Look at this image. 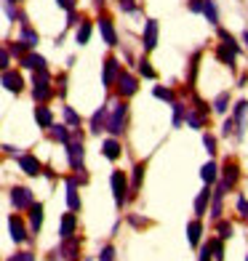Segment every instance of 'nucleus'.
Here are the masks:
<instances>
[{
    "mask_svg": "<svg viewBox=\"0 0 248 261\" xmlns=\"http://www.w3.org/2000/svg\"><path fill=\"white\" fill-rule=\"evenodd\" d=\"M59 6L67 8V11H72V8H75V0H59Z\"/></svg>",
    "mask_w": 248,
    "mask_h": 261,
    "instance_id": "37998d69",
    "label": "nucleus"
},
{
    "mask_svg": "<svg viewBox=\"0 0 248 261\" xmlns=\"http://www.w3.org/2000/svg\"><path fill=\"white\" fill-rule=\"evenodd\" d=\"M67 205L72 208V211H78V208H80V197H78V181H75V179H69V181H67Z\"/></svg>",
    "mask_w": 248,
    "mask_h": 261,
    "instance_id": "ddd939ff",
    "label": "nucleus"
},
{
    "mask_svg": "<svg viewBox=\"0 0 248 261\" xmlns=\"http://www.w3.org/2000/svg\"><path fill=\"white\" fill-rule=\"evenodd\" d=\"M99 27H102V35H104V40H107V45H115V43H117V35H115V30H112V21H110V19H102Z\"/></svg>",
    "mask_w": 248,
    "mask_h": 261,
    "instance_id": "2eb2a0df",
    "label": "nucleus"
},
{
    "mask_svg": "<svg viewBox=\"0 0 248 261\" xmlns=\"http://www.w3.org/2000/svg\"><path fill=\"white\" fill-rule=\"evenodd\" d=\"M243 43H245V45H248V32H245V35H243Z\"/></svg>",
    "mask_w": 248,
    "mask_h": 261,
    "instance_id": "49530a36",
    "label": "nucleus"
},
{
    "mask_svg": "<svg viewBox=\"0 0 248 261\" xmlns=\"http://www.w3.org/2000/svg\"><path fill=\"white\" fill-rule=\"evenodd\" d=\"M238 211H240V216H248V200L245 197L238 200Z\"/></svg>",
    "mask_w": 248,
    "mask_h": 261,
    "instance_id": "58836bf2",
    "label": "nucleus"
},
{
    "mask_svg": "<svg viewBox=\"0 0 248 261\" xmlns=\"http://www.w3.org/2000/svg\"><path fill=\"white\" fill-rule=\"evenodd\" d=\"M88 38H91V21H83L80 30H78V43H80V45L88 43Z\"/></svg>",
    "mask_w": 248,
    "mask_h": 261,
    "instance_id": "4be33fe9",
    "label": "nucleus"
},
{
    "mask_svg": "<svg viewBox=\"0 0 248 261\" xmlns=\"http://www.w3.org/2000/svg\"><path fill=\"white\" fill-rule=\"evenodd\" d=\"M11 3H16V0H11Z\"/></svg>",
    "mask_w": 248,
    "mask_h": 261,
    "instance_id": "de8ad7c7",
    "label": "nucleus"
},
{
    "mask_svg": "<svg viewBox=\"0 0 248 261\" xmlns=\"http://www.w3.org/2000/svg\"><path fill=\"white\" fill-rule=\"evenodd\" d=\"M206 205H208V189H206V192L195 200V211H197V213H203V211H206Z\"/></svg>",
    "mask_w": 248,
    "mask_h": 261,
    "instance_id": "cd10ccee",
    "label": "nucleus"
},
{
    "mask_svg": "<svg viewBox=\"0 0 248 261\" xmlns=\"http://www.w3.org/2000/svg\"><path fill=\"white\" fill-rule=\"evenodd\" d=\"M200 176H203V181H206V184L216 181V165H214V163H208L206 168H203V173H200Z\"/></svg>",
    "mask_w": 248,
    "mask_h": 261,
    "instance_id": "b1692460",
    "label": "nucleus"
},
{
    "mask_svg": "<svg viewBox=\"0 0 248 261\" xmlns=\"http://www.w3.org/2000/svg\"><path fill=\"white\" fill-rule=\"evenodd\" d=\"M112 256H115V251H112V248H104V251H102V256H99V261H112Z\"/></svg>",
    "mask_w": 248,
    "mask_h": 261,
    "instance_id": "a19ab883",
    "label": "nucleus"
},
{
    "mask_svg": "<svg viewBox=\"0 0 248 261\" xmlns=\"http://www.w3.org/2000/svg\"><path fill=\"white\" fill-rule=\"evenodd\" d=\"M141 176H144V165H136L134 168V189L141 184Z\"/></svg>",
    "mask_w": 248,
    "mask_h": 261,
    "instance_id": "2f4dec72",
    "label": "nucleus"
},
{
    "mask_svg": "<svg viewBox=\"0 0 248 261\" xmlns=\"http://www.w3.org/2000/svg\"><path fill=\"white\" fill-rule=\"evenodd\" d=\"M208 253H211V248L206 245V248H203V251H200V261H211V258H208Z\"/></svg>",
    "mask_w": 248,
    "mask_h": 261,
    "instance_id": "c03bdc74",
    "label": "nucleus"
},
{
    "mask_svg": "<svg viewBox=\"0 0 248 261\" xmlns=\"http://www.w3.org/2000/svg\"><path fill=\"white\" fill-rule=\"evenodd\" d=\"M117 75H120V64H117L115 59H107V62H104V86L110 88L117 80Z\"/></svg>",
    "mask_w": 248,
    "mask_h": 261,
    "instance_id": "0eeeda50",
    "label": "nucleus"
},
{
    "mask_svg": "<svg viewBox=\"0 0 248 261\" xmlns=\"http://www.w3.org/2000/svg\"><path fill=\"white\" fill-rule=\"evenodd\" d=\"M32 96L38 99V101H45V99H51V93H54V88H51V77H48V72L45 69H38L35 72V83H32Z\"/></svg>",
    "mask_w": 248,
    "mask_h": 261,
    "instance_id": "f257e3e1",
    "label": "nucleus"
},
{
    "mask_svg": "<svg viewBox=\"0 0 248 261\" xmlns=\"http://www.w3.org/2000/svg\"><path fill=\"white\" fill-rule=\"evenodd\" d=\"M24 64L27 69H35V72H38V69H45V59L43 56H38V54H30V56H24Z\"/></svg>",
    "mask_w": 248,
    "mask_h": 261,
    "instance_id": "dca6fc26",
    "label": "nucleus"
},
{
    "mask_svg": "<svg viewBox=\"0 0 248 261\" xmlns=\"http://www.w3.org/2000/svg\"><path fill=\"white\" fill-rule=\"evenodd\" d=\"M117 86H120V93H123V96H131V93H136V77L120 72V75H117Z\"/></svg>",
    "mask_w": 248,
    "mask_h": 261,
    "instance_id": "1a4fd4ad",
    "label": "nucleus"
},
{
    "mask_svg": "<svg viewBox=\"0 0 248 261\" xmlns=\"http://www.w3.org/2000/svg\"><path fill=\"white\" fill-rule=\"evenodd\" d=\"M158 45V21H147V30H144V48L152 51Z\"/></svg>",
    "mask_w": 248,
    "mask_h": 261,
    "instance_id": "9b49d317",
    "label": "nucleus"
},
{
    "mask_svg": "<svg viewBox=\"0 0 248 261\" xmlns=\"http://www.w3.org/2000/svg\"><path fill=\"white\" fill-rule=\"evenodd\" d=\"M200 11H203V14L208 16V21H214V24L219 21V16H216V6L211 3V0H203V8H200Z\"/></svg>",
    "mask_w": 248,
    "mask_h": 261,
    "instance_id": "412c9836",
    "label": "nucleus"
},
{
    "mask_svg": "<svg viewBox=\"0 0 248 261\" xmlns=\"http://www.w3.org/2000/svg\"><path fill=\"white\" fill-rule=\"evenodd\" d=\"M67 158H69V165H72V168L83 171V144H80V139L67 141Z\"/></svg>",
    "mask_w": 248,
    "mask_h": 261,
    "instance_id": "7ed1b4c3",
    "label": "nucleus"
},
{
    "mask_svg": "<svg viewBox=\"0 0 248 261\" xmlns=\"http://www.w3.org/2000/svg\"><path fill=\"white\" fill-rule=\"evenodd\" d=\"M245 261H248V258H245Z\"/></svg>",
    "mask_w": 248,
    "mask_h": 261,
    "instance_id": "09e8293b",
    "label": "nucleus"
},
{
    "mask_svg": "<svg viewBox=\"0 0 248 261\" xmlns=\"http://www.w3.org/2000/svg\"><path fill=\"white\" fill-rule=\"evenodd\" d=\"M51 134H54L56 141H64V144L69 141V134H67V128H64V125H51Z\"/></svg>",
    "mask_w": 248,
    "mask_h": 261,
    "instance_id": "5701e85b",
    "label": "nucleus"
},
{
    "mask_svg": "<svg viewBox=\"0 0 248 261\" xmlns=\"http://www.w3.org/2000/svg\"><path fill=\"white\" fill-rule=\"evenodd\" d=\"M187 123H190L192 128H200V125H203V120H200L197 115H187Z\"/></svg>",
    "mask_w": 248,
    "mask_h": 261,
    "instance_id": "ea45409f",
    "label": "nucleus"
},
{
    "mask_svg": "<svg viewBox=\"0 0 248 261\" xmlns=\"http://www.w3.org/2000/svg\"><path fill=\"white\" fill-rule=\"evenodd\" d=\"M8 227H11V237H14L16 243L27 240V229H24V224H21L19 216H11V219H8Z\"/></svg>",
    "mask_w": 248,
    "mask_h": 261,
    "instance_id": "6e6552de",
    "label": "nucleus"
},
{
    "mask_svg": "<svg viewBox=\"0 0 248 261\" xmlns=\"http://www.w3.org/2000/svg\"><path fill=\"white\" fill-rule=\"evenodd\" d=\"M187 232H190V243H192V245H197V240H200V232H203V227H200V221H192V224H190V229H187Z\"/></svg>",
    "mask_w": 248,
    "mask_h": 261,
    "instance_id": "393cba45",
    "label": "nucleus"
},
{
    "mask_svg": "<svg viewBox=\"0 0 248 261\" xmlns=\"http://www.w3.org/2000/svg\"><path fill=\"white\" fill-rule=\"evenodd\" d=\"M208 248H211V251H214V256H216V258H219V261H221V258H224V253H221V243H219V240H214V243H211V245H208Z\"/></svg>",
    "mask_w": 248,
    "mask_h": 261,
    "instance_id": "72a5a7b5",
    "label": "nucleus"
},
{
    "mask_svg": "<svg viewBox=\"0 0 248 261\" xmlns=\"http://www.w3.org/2000/svg\"><path fill=\"white\" fill-rule=\"evenodd\" d=\"M104 117H107V107H102V110L93 115V120H91V130H93V134H99V130L104 128Z\"/></svg>",
    "mask_w": 248,
    "mask_h": 261,
    "instance_id": "aec40b11",
    "label": "nucleus"
},
{
    "mask_svg": "<svg viewBox=\"0 0 248 261\" xmlns=\"http://www.w3.org/2000/svg\"><path fill=\"white\" fill-rule=\"evenodd\" d=\"M139 69H141V75H144V77H155V69H152L147 62H141V64H139Z\"/></svg>",
    "mask_w": 248,
    "mask_h": 261,
    "instance_id": "473e14b6",
    "label": "nucleus"
},
{
    "mask_svg": "<svg viewBox=\"0 0 248 261\" xmlns=\"http://www.w3.org/2000/svg\"><path fill=\"white\" fill-rule=\"evenodd\" d=\"M245 107H248V104L240 101V104H238V112H235V117H238V125H240V128L245 125Z\"/></svg>",
    "mask_w": 248,
    "mask_h": 261,
    "instance_id": "c756f323",
    "label": "nucleus"
},
{
    "mask_svg": "<svg viewBox=\"0 0 248 261\" xmlns=\"http://www.w3.org/2000/svg\"><path fill=\"white\" fill-rule=\"evenodd\" d=\"M3 86H6L11 93H19L24 83H21V75H19V72H3Z\"/></svg>",
    "mask_w": 248,
    "mask_h": 261,
    "instance_id": "f8f14e48",
    "label": "nucleus"
},
{
    "mask_svg": "<svg viewBox=\"0 0 248 261\" xmlns=\"http://www.w3.org/2000/svg\"><path fill=\"white\" fill-rule=\"evenodd\" d=\"M235 181H238V168H235V165H227V173H224V184L232 187Z\"/></svg>",
    "mask_w": 248,
    "mask_h": 261,
    "instance_id": "bb28decb",
    "label": "nucleus"
},
{
    "mask_svg": "<svg viewBox=\"0 0 248 261\" xmlns=\"http://www.w3.org/2000/svg\"><path fill=\"white\" fill-rule=\"evenodd\" d=\"M123 117H126V104H115L112 107V115H110V120H107V128L110 134H120L123 130Z\"/></svg>",
    "mask_w": 248,
    "mask_h": 261,
    "instance_id": "f03ea898",
    "label": "nucleus"
},
{
    "mask_svg": "<svg viewBox=\"0 0 248 261\" xmlns=\"http://www.w3.org/2000/svg\"><path fill=\"white\" fill-rule=\"evenodd\" d=\"M30 221H32V229L38 232L40 224H43V205H40V203H35V205L30 208Z\"/></svg>",
    "mask_w": 248,
    "mask_h": 261,
    "instance_id": "f3484780",
    "label": "nucleus"
},
{
    "mask_svg": "<svg viewBox=\"0 0 248 261\" xmlns=\"http://www.w3.org/2000/svg\"><path fill=\"white\" fill-rule=\"evenodd\" d=\"M21 40H24V45H38V32H32L30 27L21 30Z\"/></svg>",
    "mask_w": 248,
    "mask_h": 261,
    "instance_id": "a878e982",
    "label": "nucleus"
},
{
    "mask_svg": "<svg viewBox=\"0 0 248 261\" xmlns=\"http://www.w3.org/2000/svg\"><path fill=\"white\" fill-rule=\"evenodd\" d=\"M11 51H14V54H21V51H24V43H16V45H11Z\"/></svg>",
    "mask_w": 248,
    "mask_h": 261,
    "instance_id": "a18cd8bd",
    "label": "nucleus"
},
{
    "mask_svg": "<svg viewBox=\"0 0 248 261\" xmlns=\"http://www.w3.org/2000/svg\"><path fill=\"white\" fill-rule=\"evenodd\" d=\"M11 261H35V256L32 253H14V256H11Z\"/></svg>",
    "mask_w": 248,
    "mask_h": 261,
    "instance_id": "4c0bfd02",
    "label": "nucleus"
},
{
    "mask_svg": "<svg viewBox=\"0 0 248 261\" xmlns=\"http://www.w3.org/2000/svg\"><path fill=\"white\" fill-rule=\"evenodd\" d=\"M203 144H206L208 152H216V141H214V136H203Z\"/></svg>",
    "mask_w": 248,
    "mask_h": 261,
    "instance_id": "e433bc0d",
    "label": "nucleus"
},
{
    "mask_svg": "<svg viewBox=\"0 0 248 261\" xmlns=\"http://www.w3.org/2000/svg\"><path fill=\"white\" fill-rule=\"evenodd\" d=\"M104 155H107L110 160H117L120 158V144H117L115 139H107L104 141Z\"/></svg>",
    "mask_w": 248,
    "mask_h": 261,
    "instance_id": "a211bd4d",
    "label": "nucleus"
},
{
    "mask_svg": "<svg viewBox=\"0 0 248 261\" xmlns=\"http://www.w3.org/2000/svg\"><path fill=\"white\" fill-rule=\"evenodd\" d=\"M8 62H11V54H8L6 48H0V69H6Z\"/></svg>",
    "mask_w": 248,
    "mask_h": 261,
    "instance_id": "f704fd0d",
    "label": "nucleus"
},
{
    "mask_svg": "<svg viewBox=\"0 0 248 261\" xmlns=\"http://www.w3.org/2000/svg\"><path fill=\"white\" fill-rule=\"evenodd\" d=\"M72 232H75V216H72V213H67V216L62 219V232H59V234H62V237H72Z\"/></svg>",
    "mask_w": 248,
    "mask_h": 261,
    "instance_id": "6ab92c4d",
    "label": "nucleus"
},
{
    "mask_svg": "<svg viewBox=\"0 0 248 261\" xmlns=\"http://www.w3.org/2000/svg\"><path fill=\"white\" fill-rule=\"evenodd\" d=\"M216 229H219V237H230V232H232V224H224V221H221Z\"/></svg>",
    "mask_w": 248,
    "mask_h": 261,
    "instance_id": "c9c22d12",
    "label": "nucleus"
},
{
    "mask_svg": "<svg viewBox=\"0 0 248 261\" xmlns=\"http://www.w3.org/2000/svg\"><path fill=\"white\" fill-rule=\"evenodd\" d=\"M110 181H112V192H115V203H117V205H123V203H126V176H123L120 171H115Z\"/></svg>",
    "mask_w": 248,
    "mask_h": 261,
    "instance_id": "39448f33",
    "label": "nucleus"
},
{
    "mask_svg": "<svg viewBox=\"0 0 248 261\" xmlns=\"http://www.w3.org/2000/svg\"><path fill=\"white\" fill-rule=\"evenodd\" d=\"M64 117H67V123H72V125H78V123H80L78 112H75V110H69V107H64Z\"/></svg>",
    "mask_w": 248,
    "mask_h": 261,
    "instance_id": "7c9ffc66",
    "label": "nucleus"
},
{
    "mask_svg": "<svg viewBox=\"0 0 248 261\" xmlns=\"http://www.w3.org/2000/svg\"><path fill=\"white\" fill-rule=\"evenodd\" d=\"M155 96L158 99H171V91L168 88H155Z\"/></svg>",
    "mask_w": 248,
    "mask_h": 261,
    "instance_id": "79ce46f5",
    "label": "nucleus"
},
{
    "mask_svg": "<svg viewBox=\"0 0 248 261\" xmlns=\"http://www.w3.org/2000/svg\"><path fill=\"white\" fill-rule=\"evenodd\" d=\"M19 165H21V171H24L27 176H38L40 173V163L35 160L32 155H21L19 158Z\"/></svg>",
    "mask_w": 248,
    "mask_h": 261,
    "instance_id": "9d476101",
    "label": "nucleus"
},
{
    "mask_svg": "<svg viewBox=\"0 0 248 261\" xmlns=\"http://www.w3.org/2000/svg\"><path fill=\"white\" fill-rule=\"evenodd\" d=\"M227 104H230V96H227V93H221V96L216 99V104H214V110L216 112H224V110H227Z\"/></svg>",
    "mask_w": 248,
    "mask_h": 261,
    "instance_id": "c85d7f7f",
    "label": "nucleus"
},
{
    "mask_svg": "<svg viewBox=\"0 0 248 261\" xmlns=\"http://www.w3.org/2000/svg\"><path fill=\"white\" fill-rule=\"evenodd\" d=\"M35 120H38V125L40 128H51V110L48 107H38V110H35Z\"/></svg>",
    "mask_w": 248,
    "mask_h": 261,
    "instance_id": "4468645a",
    "label": "nucleus"
},
{
    "mask_svg": "<svg viewBox=\"0 0 248 261\" xmlns=\"http://www.w3.org/2000/svg\"><path fill=\"white\" fill-rule=\"evenodd\" d=\"M78 251H80V243L72 240V237H64V245L59 251V256H64L67 261H78Z\"/></svg>",
    "mask_w": 248,
    "mask_h": 261,
    "instance_id": "423d86ee",
    "label": "nucleus"
},
{
    "mask_svg": "<svg viewBox=\"0 0 248 261\" xmlns=\"http://www.w3.org/2000/svg\"><path fill=\"white\" fill-rule=\"evenodd\" d=\"M11 203H14V208H27L32 205V192L24 187H14L11 189Z\"/></svg>",
    "mask_w": 248,
    "mask_h": 261,
    "instance_id": "20e7f679",
    "label": "nucleus"
}]
</instances>
